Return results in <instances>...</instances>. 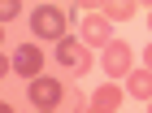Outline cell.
I'll return each mask as SVG.
<instances>
[{"mask_svg": "<svg viewBox=\"0 0 152 113\" xmlns=\"http://www.w3.org/2000/svg\"><path fill=\"white\" fill-rule=\"evenodd\" d=\"M31 31L35 35H44V39H65V13L61 9H52V4H39L35 13H31Z\"/></svg>", "mask_w": 152, "mask_h": 113, "instance_id": "6da1fadb", "label": "cell"}, {"mask_svg": "<svg viewBox=\"0 0 152 113\" xmlns=\"http://www.w3.org/2000/svg\"><path fill=\"white\" fill-rule=\"evenodd\" d=\"M57 61L65 70H74V74H87V70H91V52H87L83 39H74V35H65V39L57 44Z\"/></svg>", "mask_w": 152, "mask_h": 113, "instance_id": "7a4b0ae2", "label": "cell"}, {"mask_svg": "<svg viewBox=\"0 0 152 113\" xmlns=\"http://www.w3.org/2000/svg\"><path fill=\"white\" fill-rule=\"evenodd\" d=\"M39 70H44V52L35 44H18L13 48V74H22L31 83V79H39Z\"/></svg>", "mask_w": 152, "mask_h": 113, "instance_id": "3957f363", "label": "cell"}, {"mask_svg": "<svg viewBox=\"0 0 152 113\" xmlns=\"http://www.w3.org/2000/svg\"><path fill=\"white\" fill-rule=\"evenodd\" d=\"M78 35H83V48H109L113 44V26L104 18H83Z\"/></svg>", "mask_w": 152, "mask_h": 113, "instance_id": "277c9868", "label": "cell"}, {"mask_svg": "<svg viewBox=\"0 0 152 113\" xmlns=\"http://www.w3.org/2000/svg\"><path fill=\"white\" fill-rule=\"evenodd\" d=\"M26 96H31V104H39V109H52V104H61V83L57 79H31L26 83Z\"/></svg>", "mask_w": 152, "mask_h": 113, "instance_id": "5b68a950", "label": "cell"}, {"mask_svg": "<svg viewBox=\"0 0 152 113\" xmlns=\"http://www.w3.org/2000/svg\"><path fill=\"white\" fill-rule=\"evenodd\" d=\"M104 70H109V79H122V74H130V48L122 44V39H113V44L104 48Z\"/></svg>", "mask_w": 152, "mask_h": 113, "instance_id": "8992f818", "label": "cell"}, {"mask_svg": "<svg viewBox=\"0 0 152 113\" xmlns=\"http://www.w3.org/2000/svg\"><path fill=\"white\" fill-rule=\"evenodd\" d=\"M126 91L139 96V100H152V74H148V70H130V74H126Z\"/></svg>", "mask_w": 152, "mask_h": 113, "instance_id": "52a82bcc", "label": "cell"}, {"mask_svg": "<svg viewBox=\"0 0 152 113\" xmlns=\"http://www.w3.org/2000/svg\"><path fill=\"white\" fill-rule=\"evenodd\" d=\"M91 104H100V109H109V113H117V104H122V87L117 83H104V87L91 96Z\"/></svg>", "mask_w": 152, "mask_h": 113, "instance_id": "ba28073f", "label": "cell"}, {"mask_svg": "<svg viewBox=\"0 0 152 113\" xmlns=\"http://www.w3.org/2000/svg\"><path fill=\"white\" fill-rule=\"evenodd\" d=\"M126 18H135V4L130 0H109L104 4V22L113 26V22H126Z\"/></svg>", "mask_w": 152, "mask_h": 113, "instance_id": "9c48e42d", "label": "cell"}, {"mask_svg": "<svg viewBox=\"0 0 152 113\" xmlns=\"http://www.w3.org/2000/svg\"><path fill=\"white\" fill-rule=\"evenodd\" d=\"M18 13H22V4H18V0H0V22H13Z\"/></svg>", "mask_w": 152, "mask_h": 113, "instance_id": "30bf717a", "label": "cell"}, {"mask_svg": "<svg viewBox=\"0 0 152 113\" xmlns=\"http://www.w3.org/2000/svg\"><path fill=\"white\" fill-rule=\"evenodd\" d=\"M143 70H148V74H152V44L143 48Z\"/></svg>", "mask_w": 152, "mask_h": 113, "instance_id": "8fae6325", "label": "cell"}, {"mask_svg": "<svg viewBox=\"0 0 152 113\" xmlns=\"http://www.w3.org/2000/svg\"><path fill=\"white\" fill-rule=\"evenodd\" d=\"M9 70H13V61H9V56H0V79H4Z\"/></svg>", "mask_w": 152, "mask_h": 113, "instance_id": "7c38bea8", "label": "cell"}, {"mask_svg": "<svg viewBox=\"0 0 152 113\" xmlns=\"http://www.w3.org/2000/svg\"><path fill=\"white\" fill-rule=\"evenodd\" d=\"M83 113H109V109H100V104H87V109H83Z\"/></svg>", "mask_w": 152, "mask_h": 113, "instance_id": "4fadbf2b", "label": "cell"}, {"mask_svg": "<svg viewBox=\"0 0 152 113\" xmlns=\"http://www.w3.org/2000/svg\"><path fill=\"white\" fill-rule=\"evenodd\" d=\"M0 113H13V104H9V100H0Z\"/></svg>", "mask_w": 152, "mask_h": 113, "instance_id": "5bb4252c", "label": "cell"}, {"mask_svg": "<svg viewBox=\"0 0 152 113\" xmlns=\"http://www.w3.org/2000/svg\"><path fill=\"white\" fill-rule=\"evenodd\" d=\"M148 31H152V9H148Z\"/></svg>", "mask_w": 152, "mask_h": 113, "instance_id": "9a60e30c", "label": "cell"}, {"mask_svg": "<svg viewBox=\"0 0 152 113\" xmlns=\"http://www.w3.org/2000/svg\"><path fill=\"white\" fill-rule=\"evenodd\" d=\"M39 113H57V109H39Z\"/></svg>", "mask_w": 152, "mask_h": 113, "instance_id": "2e32d148", "label": "cell"}, {"mask_svg": "<svg viewBox=\"0 0 152 113\" xmlns=\"http://www.w3.org/2000/svg\"><path fill=\"white\" fill-rule=\"evenodd\" d=\"M148 104H152V100H148ZM148 113H152V109H148Z\"/></svg>", "mask_w": 152, "mask_h": 113, "instance_id": "e0dca14e", "label": "cell"}]
</instances>
